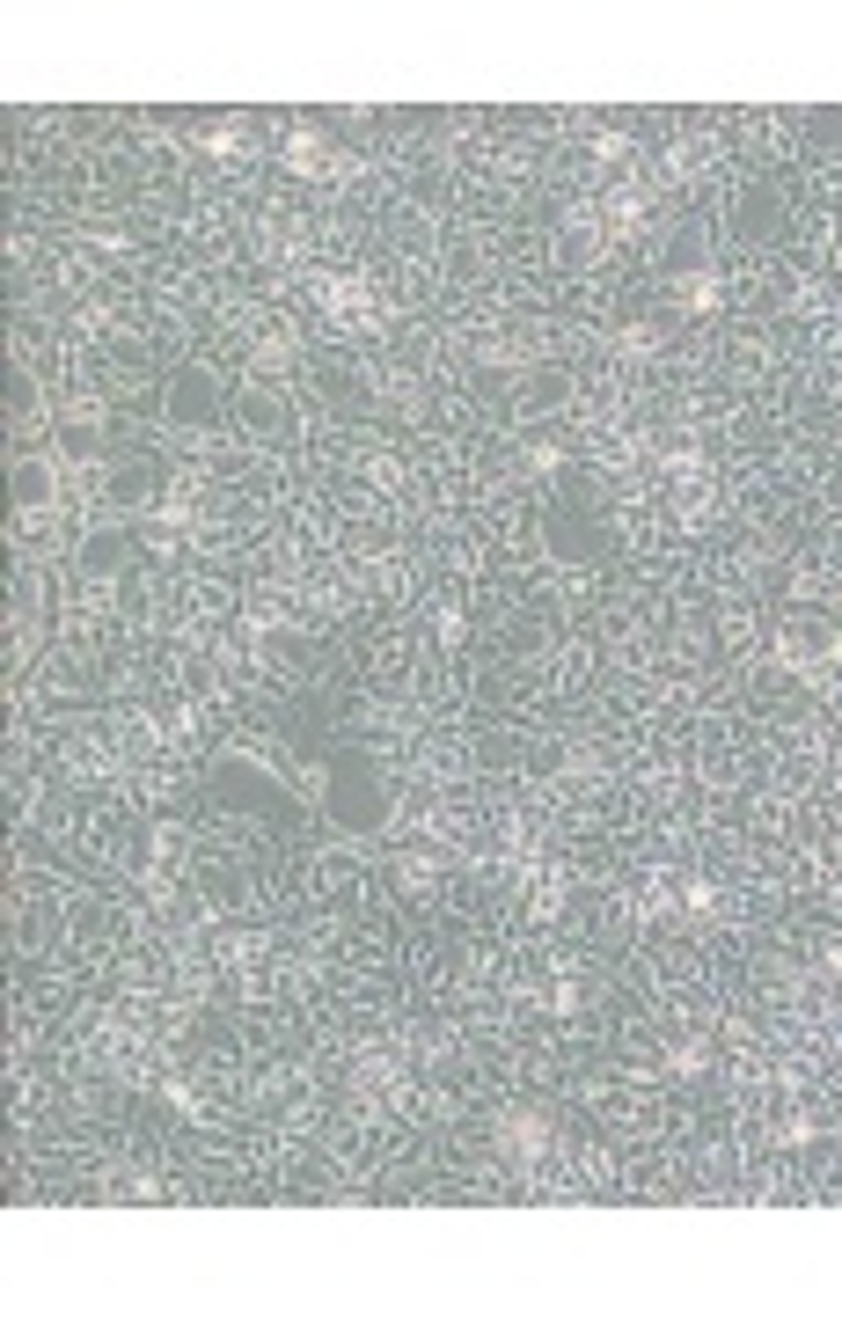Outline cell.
<instances>
[{"mask_svg":"<svg viewBox=\"0 0 842 1318\" xmlns=\"http://www.w3.org/2000/svg\"><path fill=\"white\" fill-rule=\"evenodd\" d=\"M527 469H535V476H557V469H564V447H557V439H527Z\"/></svg>","mask_w":842,"mask_h":1318,"instance_id":"obj_5","label":"cell"},{"mask_svg":"<svg viewBox=\"0 0 842 1318\" xmlns=\"http://www.w3.org/2000/svg\"><path fill=\"white\" fill-rule=\"evenodd\" d=\"M396 872H404V886H425V879H433V858H418V850H410Z\"/></svg>","mask_w":842,"mask_h":1318,"instance_id":"obj_8","label":"cell"},{"mask_svg":"<svg viewBox=\"0 0 842 1318\" xmlns=\"http://www.w3.org/2000/svg\"><path fill=\"white\" fill-rule=\"evenodd\" d=\"M615 345L631 351V359H652V351H660V330H652V323H623V330H615Z\"/></svg>","mask_w":842,"mask_h":1318,"instance_id":"obj_4","label":"cell"},{"mask_svg":"<svg viewBox=\"0 0 842 1318\" xmlns=\"http://www.w3.org/2000/svg\"><path fill=\"white\" fill-rule=\"evenodd\" d=\"M703 1054H711L703 1040H682V1048L667 1054V1062H674V1077H696V1070H703Z\"/></svg>","mask_w":842,"mask_h":1318,"instance_id":"obj_6","label":"cell"},{"mask_svg":"<svg viewBox=\"0 0 842 1318\" xmlns=\"http://www.w3.org/2000/svg\"><path fill=\"white\" fill-rule=\"evenodd\" d=\"M594 155L601 161H631V140H623V132H594Z\"/></svg>","mask_w":842,"mask_h":1318,"instance_id":"obj_7","label":"cell"},{"mask_svg":"<svg viewBox=\"0 0 842 1318\" xmlns=\"http://www.w3.org/2000/svg\"><path fill=\"white\" fill-rule=\"evenodd\" d=\"M337 161H345V155L330 147V132H308V125L286 132V169H294V176H337Z\"/></svg>","mask_w":842,"mask_h":1318,"instance_id":"obj_3","label":"cell"},{"mask_svg":"<svg viewBox=\"0 0 842 1318\" xmlns=\"http://www.w3.org/2000/svg\"><path fill=\"white\" fill-rule=\"evenodd\" d=\"M667 300H674V308H689V316H711V308L725 300V286H719L711 264H682V271H667Z\"/></svg>","mask_w":842,"mask_h":1318,"instance_id":"obj_2","label":"cell"},{"mask_svg":"<svg viewBox=\"0 0 842 1318\" xmlns=\"http://www.w3.org/2000/svg\"><path fill=\"white\" fill-rule=\"evenodd\" d=\"M549 1142H557V1128H549L543 1107H506V1113L492 1121V1150H498V1158H513V1165L549 1158Z\"/></svg>","mask_w":842,"mask_h":1318,"instance_id":"obj_1","label":"cell"}]
</instances>
